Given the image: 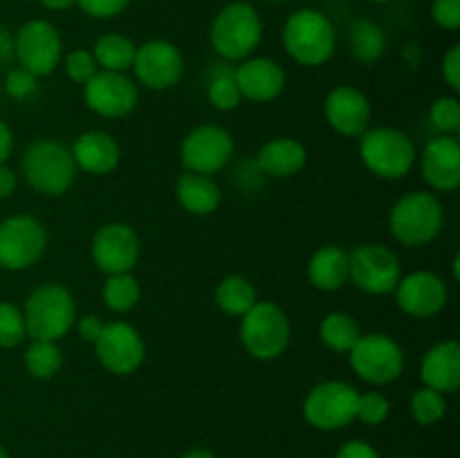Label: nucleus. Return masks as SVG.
Listing matches in <instances>:
<instances>
[{
	"label": "nucleus",
	"instance_id": "1",
	"mask_svg": "<svg viewBox=\"0 0 460 458\" xmlns=\"http://www.w3.org/2000/svg\"><path fill=\"white\" fill-rule=\"evenodd\" d=\"M283 48L288 57L304 67L328 63L337 48V31L331 18L313 7L292 12L283 25Z\"/></svg>",
	"mask_w": 460,
	"mask_h": 458
},
{
	"label": "nucleus",
	"instance_id": "2",
	"mask_svg": "<svg viewBox=\"0 0 460 458\" xmlns=\"http://www.w3.org/2000/svg\"><path fill=\"white\" fill-rule=\"evenodd\" d=\"M263 40V18L254 4L234 0L220 7L209 27V43L225 61H245Z\"/></svg>",
	"mask_w": 460,
	"mask_h": 458
},
{
	"label": "nucleus",
	"instance_id": "3",
	"mask_svg": "<svg viewBox=\"0 0 460 458\" xmlns=\"http://www.w3.org/2000/svg\"><path fill=\"white\" fill-rule=\"evenodd\" d=\"M76 164L70 146L58 139H34L22 151L21 173L25 182L40 196H63L76 180Z\"/></svg>",
	"mask_w": 460,
	"mask_h": 458
},
{
	"label": "nucleus",
	"instance_id": "4",
	"mask_svg": "<svg viewBox=\"0 0 460 458\" xmlns=\"http://www.w3.org/2000/svg\"><path fill=\"white\" fill-rule=\"evenodd\" d=\"M359 157L380 180H402L413 169L418 151L413 139L394 126H376L359 135Z\"/></svg>",
	"mask_w": 460,
	"mask_h": 458
},
{
	"label": "nucleus",
	"instance_id": "5",
	"mask_svg": "<svg viewBox=\"0 0 460 458\" xmlns=\"http://www.w3.org/2000/svg\"><path fill=\"white\" fill-rule=\"evenodd\" d=\"M22 317L27 337L58 341L72 330L76 321L75 296L61 283H43L25 299Z\"/></svg>",
	"mask_w": 460,
	"mask_h": 458
},
{
	"label": "nucleus",
	"instance_id": "6",
	"mask_svg": "<svg viewBox=\"0 0 460 458\" xmlns=\"http://www.w3.org/2000/svg\"><path fill=\"white\" fill-rule=\"evenodd\" d=\"M445 211L429 191H411L400 198L389 214L391 236L404 247H425L438 238Z\"/></svg>",
	"mask_w": 460,
	"mask_h": 458
},
{
	"label": "nucleus",
	"instance_id": "7",
	"mask_svg": "<svg viewBox=\"0 0 460 458\" xmlns=\"http://www.w3.org/2000/svg\"><path fill=\"white\" fill-rule=\"evenodd\" d=\"M292 326L286 310L274 301H256L241 317V344L261 362L279 359L290 346Z\"/></svg>",
	"mask_w": 460,
	"mask_h": 458
},
{
	"label": "nucleus",
	"instance_id": "8",
	"mask_svg": "<svg viewBox=\"0 0 460 458\" xmlns=\"http://www.w3.org/2000/svg\"><path fill=\"white\" fill-rule=\"evenodd\" d=\"M359 391L341 380L314 384L304 400V418L319 431H340L353 425L358 416Z\"/></svg>",
	"mask_w": 460,
	"mask_h": 458
},
{
	"label": "nucleus",
	"instance_id": "9",
	"mask_svg": "<svg viewBox=\"0 0 460 458\" xmlns=\"http://www.w3.org/2000/svg\"><path fill=\"white\" fill-rule=\"evenodd\" d=\"M349 362L359 380L373 386H385L402 375L404 350L386 332H362L358 344L350 348Z\"/></svg>",
	"mask_w": 460,
	"mask_h": 458
},
{
	"label": "nucleus",
	"instance_id": "10",
	"mask_svg": "<svg viewBox=\"0 0 460 458\" xmlns=\"http://www.w3.org/2000/svg\"><path fill=\"white\" fill-rule=\"evenodd\" d=\"M13 58L36 79L54 75L58 63L63 61L61 34L45 18H31L22 22L13 34Z\"/></svg>",
	"mask_w": 460,
	"mask_h": 458
},
{
	"label": "nucleus",
	"instance_id": "11",
	"mask_svg": "<svg viewBox=\"0 0 460 458\" xmlns=\"http://www.w3.org/2000/svg\"><path fill=\"white\" fill-rule=\"evenodd\" d=\"M48 250V232L34 216L16 214L0 223V268L22 272L39 263Z\"/></svg>",
	"mask_w": 460,
	"mask_h": 458
},
{
	"label": "nucleus",
	"instance_id": "12",
	"mask_svg": "<svg viewBox=\"0 0 460 458\" xmlns=\"http://www.w3.org/2000/svg\"><path fill=\"white\" fill-rule=\"evenodd\" d=\"M400 278V259L382 242H362L349 251V281L367 295H391Z\"/></svg>",
	"mask_w": 460,
	"mask_h": 458
},
{
	"label": "nucleus",
	"instance_id": "13",
	"mask_svg": "<svg viewBox=\"0 0 460 458\" xmlns=\"http://www.w3.org/2000/svg\"><path fill=\"white\" fill-rule=\"evenodd\" d=\"M130 70L144 88L164 92L180 84L184 75V57L178 45L164 39H151L137 45L135 61Z\"/></svg>",
	"mask_w": 460,
	"mask_h": 458
},
{
	"label": "nucleus",
	"instance_id": "14",
	"mask_svg": "<svg viewBox=\"0 0 460 458\" xmlns=\"http://www.w3.org/2000/svg\"><path fill=\"white\" fill-rule=\"evenodd\" d=\"M93 346L99 364L112 375H133L146 359V344L142 335L126 321L106 323Z\"/></svg>",
	"mask_w": 460,
	"mask_h": 458
},
{
	"label": "nucleus",
	"instance_id": "15",
	"mask_svg": "<svg viewBox=\"0 0 460 458\" xmlns=\"http://www.w3.org/2000/svg\"><path fill=\"white\" fill-rule=\"evenodd\" d=\"M93 263L106 277L133 272L142 254V241L137 232L126 223H108L97 229L90 245Z\"/></svg>",
	"mask_w": 460,
	"mask_h": 458
},
{
	"label": "nucleus",
	"instance_id": "16",
	"mask_svg": "<svg viewBox=\"0 0 460 458\" xmlns=\"http://www.w3.org/2000/svg\"><path fill=\"white\" fill-rule=\"evenodd\" d=\"M184 171L202 175H214L227 166L234 155V137L227 128L216 124H202L187 133L182 139Z\"/></svg>",
	"mask_w": 460,
	"mask_h": 458
},
{
	"label": "nucleus",
	"instance_id": "17",
	"mask_svg": "<svg viewBox=\"0 0 460 458\" xmlns=\"http://www.w3.org/2000/svg\"><path fill=\"white\" fill-rule=\"evenodd\" d=\"M84 101L94 115L106 117V119H121L137 106V84L126 72L99 70L84 85Z\"/></svg>",
	"mask_w": 460,
	"mask_h": 458
},
{
	"label": "nucleus",
	"instance_id": "18",
	"mask_svg": "<svg viewBox=\"0 0 460 458\" xmlns=\"http://www.w3.org/2000/svg\"><path fill=\"white\" fill-rule=\"evenodd\" d=\"M395 304L404 314L416 319H431L447 308V283L434 272L418 269L398 281L394 290Z\"/></svg>",
	"mask_w": 460,
	"mask_h": 458
},
{
	"label": "nucleus",
	"instance_id": "19",
	"mask_svg": "<svg viewBox=\"0 0 460 458\" xmlns=\"http://www.w3.org/2000/svg\"><path fill=\"white\" fill-rule=\"evenodd\" d=\"M323 117L335 133L344 137H359L371 128V101L353 85H337L326 94Z\"/></svg>",
	"mask_w": 460,
	"mask_h": 458
},
{
	"label": "nucleus",
	"instance_id": "20",
	"mask_svg": "<svg viewBox=\"0 0 460 458\" xmlns=\"http://www.w3.org/2000/svg\"><path fill=\"white\" fill-rule=\"evenodd\" d=\"M418 160L422 178L434 191L452 193L460 187V142L456 135L431 139Z\"/></svg>",
	"mask_w": 460,
	"mask_h": 458
},
{
	"label": "nucleus",
	"instance_id": "21",
	"mask_svg": "<svg viewBox=\"0 0 460 458\" xmlns=\"http://www.w3.org/2000/svg\"><path fill=\"white\" fill-rule=\"evenodd\" d=\"M243 99L254 103H270L281 97L286 88V70L270 57H250L234 70Z\"/></svg>",
	"mask_w": 460,
	"mask_h": 458
},
{
	"label": "nucleus",
	"instance_id": "22",
	"mask_svg": "<svg viewBox=\"0 0 460 458\" xmlns=\"http://www.w3.org/2000/svg\"><path fill=\"white\" fill-rule=\"evenodd\" d=\"M76 169L90 175H108L119 166L121 148L106 130H85L70 146Z\"/></svg>",
	"mask_w": 460,
	"mask_h": 458
},
{
	"label": "nucleus",
	"instance_id": "23",
	"mask_svg": "<svg viewBox=\"0 0 460 458\" xmlns=\"http://www.w3.org/2000/svg\"><path fill=\"white\" fill-rule=\"evenodd\" d=\"M422 386L452 395L460 389V344L454 339L438 341L420 362Z\"/></svg>",
	"mask_w": 460,
	"mask_h": 458
},
{
	"label": "nucleus",
	"instance_id": "24",
	"mask_svg": "<svg viewBox=\"0 0 460 458\" xmlns=\"http://www.w3.org/2000/svg\"><path fill=\"white\" fill-rule=\"evenodd\" d=\"M308 162V151L299 139L292 137H274L263 144L256 155V164L270 178H292L301 173V169Z\"/></svg>",
	"mask_w": 460,
	"mask_h": 458
},
{
	"label": "nucleus",
	"instance_id": "25",
	"mask_svg": "<svg viewBox=\"0 0 460 458\" xmlns=\"http://www.w3.org/2000/svg\"><path fill=\"white\" fill-rule=\"evenodd\" d=\"M180 207L191 216H211L223 202V191L211 175L184 171L175 184Z\"/></svg>",
	"mask_w": 460,
	"mask_h": 458
},
{
	"label": "nucleus",
	"instance_id": "26",
	"mask_svg": "<svg viewBox=\"0 0 460 458\" xmlns=\"http://www.w3.org/2000/svg\"><path fill=\"white\" fill-rule=\"evenodd\" d=\"M308 281L322 292H335L349 283V250L323 245L308 260Z\"/></svg>",
	"mask_w": 460,
	"mask_h": 458
},
{
	"label": "nucleus",
	"instance_id": "27",
	"mask_svg": "<svg viewBox=\"0 0 460 458\" xmlns=\"http://www.w3.org/2000/svg\"><path fill=\"white\" fill-rule=\"evenodd\" d=\"M90 52H93L99 70L128 72L133 67L137 45H135L133 39L119 34V31H108V34H102L94 40Z\"/></svg>",
	"mask_w": 460,
	"mask_h": 458
},
{
	"label": "nucleus",
	"instance_id": "28",
	"mask_svg": "<svg viewBox=\"0 0 460 458\" xmlns=\"http://www.w3.org/2000/svg\"><path fill=\"white\" fill-rule=\"evenodd\" d=\"M359 337L362 328L349 313H328L319 323V339L332 353H350Z\"/></svg>",
	"mask_w": 460,
	"mask_h": 458
},
{
	"label": "nucleus",
	"instance_id": "29",
	"mask_svg": "<svg viewBox=\"0 0 460 458\" xmlns=\"http://www.w3.org/2000/svg\"><path fill=\"white\" fill-rule=\"evenodd\" d=\"M256 301V287L241 274H229L216 287V305L229 317H243Z\"/></svg>",
	"mask_w": 460,
	"mask_h": 458
},
{
	"label": "nucleus",
	"instance_id": "30",
	"mask_svg": "<svg viewBox=\"0 0 460 458\" xmlns=\"http://www.w3.org/2000/svg\"><path fill=\"white\" fill-rule=\"evenodd\" d=\"M349 48L358 61L373 63L385 54V30L371 18H358L349 30Z\"/></svg>",
	"mask_w": 460,
	"mask_h": 458
},
{
	"label": "nucleus",
	"instance_id": "31",
	"mask_svg": "<svg viewBox=\"0 0 460 458\" xmlns=\"http://www.w3.org/2000/svg\"><path fill=\"white\" fill-rule=\"evenodd\" d=\"M102 299L108 310H112L117 314H126L139 304V299H142V287H139V281L133 277V272L111 274L103 281Z\"/></svg>",
	"mask_w": 460,
	"mask_h": 458
},
{
	"label": "nucleus",
	"instance_id": "32",
	"mask_svg": "<svg viewBox=\"0 0 460 458\" xmlns=\"http://www.w3.org/2000/svg\"><path fill=\"white\" fill-rule=\"evenodd\" d=\"M22 364H25V371L36 380H52L61 371L63 353L57 341L31 339L22 355Z\"/></svg>",
	"mask_w": 460,
	"mask_h": 458
},
{
	"label": "nucleus",
	"instance_id": "33",
	"mask_svg": "<svg viewBox=\"0 0 460 458\" xmlns=\"http://www.w3.org/2000/svg\"><path fill=\"white\" fill-rule=\"evenodd\" d=\"M409 409H411V416L418 425L431 427L443 420L445 413H447V398L438 391L429 389V386H422L411 395Z\"/></svg>",
	"mask_w": 460,
	"mask_h": 458
},
{
	"label": "nucleus",
	"instance_id": "34",
	"mask_svg": "<svg viewBox=\"0 0 460 458\" xmlns=\"http://www.w3.org/2000/svg\"><path fill=\"white\" fill-rule=\"evenodd\" d=\"M207 97H209V103L216 110L229 112L241 106L243 94L238 90L236 79H234V72H218V75H214V79L209 81V88H207Z\"/></svg>",
	"mask_w": 460,
	"mask_h": 458
},
{
	"label": "nucleus",
	"instance_id": "35",
	"mask_svg": "<svg viewBox=\"0 0 460 458\" xmlns=\"http://www.w3.org/2000/svg\"><path fill=\"white\" fill-rule=\"evenodd\" d=\"M27 328L22 310L13 304L0 301V348H16L25 341Z\"/></svg>",
	"mask_w": 460,
	"mask_h": 458
},
{
	"label": "nucleus",
	"instance_id": "36",
	"mask_svg": "<svg viewBox=\"0 0 460 458\" xmlns=\"http://www.w3.org/2000/svg\"><path fill=\"white\" fill-rule=\"evenodd\" d=\"M389 413H391V402L385 393H380V391L359 393L358 416H355V420L364 422V425L368 427H380L385 425Z\"/></svg>",
	"mask_w": 460,
	"mask_h": 458
},
{
	"label": "nucleus",
	"instance_id": "37",
	"mask_svg": "<svg viewBox=\"0 0 460 458\" xmlns=\"http://www.w3.org/2000/svg\"><path fill=\"white\" fill-rule=\"evenodd\" d=\"M429 119L440 135H456L460 128V101L456 97H438L429 108Z\"/></svg>",
	"mask_w": 460,
	"mask_h": 458
},
{
	"label": "nucleus",
	"instance_id": "38",
	"mask_svg": "<svg viewBox=\"0 0 460 458\" xmlns=\"http://www.w3.org/2000/svg\"><path fill=\"white\" fill-rule=\"evenodd\" d=\"M66 75L67 79L75 81V84L85 85L94 75L99 72L97 61H94L93 52L90 49H72V52L66 54Z\"/></svg>",
	"mask_w": 460,
	"mask_h": 458
},
{
	"label": "nucleus",
	"instance_id": "39",
	"mask_svg": "<svg viewBox=\"0 0 460 458\" xmlns=\"http://www.w3.org/2000/svg\"><path fill=\"white\" fill-rule=\"evenodd\" d=\"M36 85H39V79L31 72L22 70L21 66L12 67L4 76V92L13 99L30 97V94L36 92Z\"/></svg>",
	"mask_w": 460,
	"mask_h": 458
},
{
	"label": "nucleus",
	"instance_id": "40",
	"mask_svg": "<svg viewBox=\"0 0 460 458\" xmlns=\"http://www.w3.org/2000/svg\"><path fill=\"white\" fill-rule=\"evenodd\" d=\"M130 0H76V7L90 18H99V21H108L128 9Z\"/></svg>",
	"mask_w": 460,
	"mask_h": 458
},
{
	"label": "nucleus",
	"instance_id": "41",
	"mask_svg": "<svg viewBox=\"0 0 460 458\" xmlns=\"http://www.w3.org/2000/svg\"><path fill=\"white\" fill-rule=\"evenodd\" d=\"M431 18L443 30L456 31L460 27V0H431Z\"/></svg>",
	"mask_w": 460,
	"mask_h": 458
},
{
	"label": "nucleus",
	"instance_id": "42",
	"mask_svg": "<svg viewBox=\"0 0 460 458\" xmlns=\"http://www.w3.org/2000/svg\"><path fill=\"white\" fill-rule=\"evenodd\" d=\"M443 79L454 92H460V45L454 43L443 57Z\"/></svg>",
	"mask_w": 460,
	"mask_h": 458
},
{
	"label": "nucleus",
	"instance_id": "43",
	"mask_svg": "<svg viewBox=\"0 0 460 458\" xmlns=\"http://www.w3.org/2000/svg\"><path fill=\"white\" fill-rule=\"evenodd\" d=\"M75 323L76 330H79V337L84 341H88V344H94L99 339V335H102L103 326H106V321L99 314H84V317H76Z\"/></svg>",
	"mask_w": 460,
	"mask_h": 458
},
{
	"label": "nucleus",
	"instance_id": "44",
	"mask_svg": "<svg viewBox=\"0 0 460 458\" xmlns=\"http://www.w3.org/2000/svg\"><path fill=\"white\" fill-rule=\"evenodd\" d=\"M335 458H380L377 449L367 440H346L340 449H337Z\"/></svg>",
	"mask_w": 460,
	"mask_h": 458
},
{
	"label": "nucleus",
	"instance_id": "45",
	"mask_svg": "<svg viewBox=\"0 0 460 458\" xmlns=\"http://www.w3.org/2000/svg\"><path fill=\"white\" fill-rule=\"evenodd\" d=\"M16 173L9 166L0 164V200H7L16 191Z\"/></svg>",
	"mask_w": 460,
	"mask_h": 458
},
{
	"label": "nucleus",
	"instance_id": "46",
	"mask_svg": "<svg viewBox=\"0 0 460 458\" xmlns=\"http://www.w3.org/2000/svg\"><path fill=\"white\" fill-rule=\"evenodd\" d=\"M12 151H13V130L0 119V164H4V162L12 157Z\"/></svg>",
	"mask_w": 460,
	"mask_h": 458
},
{
	"label": "nucleus",
	"instance_id": "47",
	"mask_svg": "<svg viewBox=\"0 0 460 458\" xmlns=\"http://www.w3.org/2000/svg\"><path fill=\"white\" fill-rule=\"evenodd\" d=\"M13 58V36L7 27L0 25V63H7Z\"/></svg>",
	"mask_w": 460,
	"mask_h": 458
},
{
	"label": "nucleus",
	"instance_id": "48",
	"mask_svg": "<svg viewBox=\"0 0 460 458\" xmlns=\"http://www.w3.org/2000/svg\"><path fill=\"white\" fill-rule=\"evenodd\" d=\"M39 3L48 12H66V9L75 7L76 0H39Z\"/></svg>",
	"mask_w": 460,
	"mask_h": 458
},
{
	"label": "nucleus",
	"instance_id": "49",
	"mask_svg": "<svg viewBox=\"0 0 460 458\" xmlns=\"http://www.w3.org/2000/svg\"><path fill=\"white\" fill-rule=\"evenodd\" d=\"M180 458H216V456L209 452V449L196 447V449H189V452H184Z\"/></svg>",
	"mask_w": 460,
	"mask_h": 458
},
{
	"label": "nucleus",
	"instance_id": "50",
	"mask_svg": "<svg viewBox=\"0 0 460 458\" xmlns=\"http://www.w3.org/2000/svg\"><path fill=\"white\" fill-rule=\"evenodd\" d=\"M0 458H9L7 449H4V447H3V445H0Z\"/></svg>",
	"mask_w": 460,
	"mask_h": 458
},
{
	"label": "nucleus",
	"instance_id": "51",
	"mask_svg": "<svg viewBox=\"0 0 460 458\" xmlns=\"http://www.w3.org/2000/svg\"><path fill=\"white\" fill-rule=\"evenodd\" d=\"M371 3H377V4H386V3H394V0H371Z\"/></svg>",
	"mask_w": 460,
	"mask_h": 458
},
{
	"label": "nucleus",
	"instance_id": "52",
	"mask_svg": "<svg viewBox=\"0 0 460 458\" xmlns=\"http://www.w3.org/2000/svg\"><path fill=\"white\" fill-rule=\"evenodd\" d=\"M263 3H272V4H277V3H286V0H263Z\"/></svg>",
	"mask_w": 460,
	"mask_h": 458
},
{
	"label": "nucleus",
	"instance_id": "53",
	"mask_svg": "<svg viewBox=\"0 0 460 458\" xmlns=\"http://www.w3.org/2000/svg\"><path fill=\"white\" fill-rule=\"evenodd\" d=\"M400 458H416V456H400Z\"/></svg>",
	"mask_w": 460,
	"mask_h": 458
}]
</instances>
